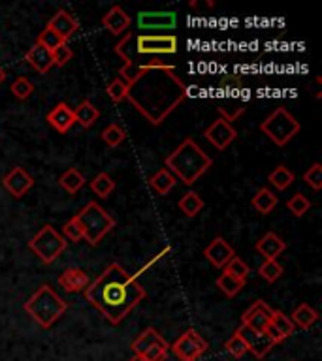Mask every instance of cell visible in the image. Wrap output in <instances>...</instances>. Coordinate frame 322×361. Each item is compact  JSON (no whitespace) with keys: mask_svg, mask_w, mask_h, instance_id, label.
Segmentation results:
<instances>
[{"mask_svg":"<svg viewBox=\"0 0 322 361\" xmlns=\"http://www.w3.org/2000/svg\"><path fill=\"white\" fill-rule=\"evenodd\" d=\"M177 25L175 12H140L138 27L141 30H172Z\"/></svg>","mask_w":322,"mask_h":361,"instance_id":"13","label":"cell"},{"mask_svg":"<svg viewBox=\"0 0 322 361\" xmlns=\"http://www.w3.org/2000/svg\"><path fill=\"white\" fill-rule=\"evenodd\" d=\"M260 130L262 134L268 136V140L274 141L277 147H285L294 136H298V132L302 130V124L285 107H277L268 119L262 120Z\"/></svg>","mask_w":322,"mask_h":361,"instance_id":"6","label":"cell"},{"mask_svg":"<svg viewBox=\"0 0 322 361\" xmlns=\"http://www.w3.org/2000/svg\"><path fill=\"white\" fill-rule=\"evenodd\" d=\"M247 109V106H245V102L242 100H224L219 106V113H221V119H224L226 122H234V120H238L240 117L243 115V111Z\"/></svg>","mask_w":322,"mask_h":361,"instance_id":"29","label":"cell"},{"mask_svg":"<svg viewBox=\"0 0 322 361\" xmlns=\"http://www.w3.org/2000/svg\"><path fill=\"white\" fill-rule=\"evenodd\" d=\"M38 44H42L44 47H47L49 51H53V49H57V47L61 46V44H64V41H62L61 38L53 33V30L46 28V30L38 36Z\"/></svg>","mask_w":322,"mask_h":361,"instance_id":"44","label":"cell"},{"mask_svg":"<svg viewBox=\"0 0 322 361\" xmlns=\"http://www.w3.org/2000/svg\"><path fill=\"white\" fill-rule=\"evenodd\" d=\"M75 221L80 222L81 230H83V239L87 241L91 247H96L104 239V235L115 228L114 216L107 214L96 201H89L87 205L75 214Z\"/></svg>","mask_w":322,"mask_h":361,"instance_id":"5","label":"cell"},{"mask_svg":"<svg viewBox=\"0 0 322 361\" xmlns=\"http://www.w3.org/2000/svg\"><path fill=\"white\" fill-rule=\"evenodd\" d=\"M128 361H145V360H141V358H138V355H134V358H130Z\"/></svg>","mask_w":322,"mask_h":361,"instance_id":"48","label":"cell"},{"mask_svg":"<svg viewBox=\"0 0 322 361\" xmlns=\"http://www.w3.org/2000/svg\"><path fill=\"white\" fill-rule=\"evenodd\" d=\"M59 185H61L62 190H66L68 194H78L81 188L85 187V177H83V174H80L75 167H70V169H66V172L61 175Z\"/></svg>","mask_w":322,"mask_h":361,"instance_id":"27","label":"cell"},{"mask_svg":"<svg viewBox=\"0 0 322 361\" xmlns=\"http://www.w3.org/2000/svg\"><path fill=\"white\" fill-rule=\"evenodd\" d=\"M98 119H100V109L94 106L91 100H83L80 106L74 109L75 124H80V127L85 128V130L93 127Z\"/></svg>","mask_w":322,"mask_h":361,"instance_id":"23","label":"cell"},{"mask_svg":"<svg viewBox=\"0 0 322 361\" xmlns=\"http://www.w3.org/2000/svg\"><path fill=\"white\" fill-rule=\"evenodd\" d=\"M224 348H226V352H229L232 358H235V360H240V358H243V355L249 352L247 344L242 341V337L238 333H234L230 337L229 341H226V344H224Z\"/></svg>","mask_w":322,"mask_h":361,"instance_id":"40","label":"cell"},{"mask_svg":"<svg viewBox=\"0 0 322 361\" xmlns=\"http://www.w3.org/2000/svg\"><path fill=\"white\" fill-rule=\"evenodd\" d=\"M28 248L44 263H53L66 250V239L53 226H44L33 239L28 241Z\"/></svg>","mask_w":322,"mask_h":361,"instance_id":"7","label":"cell"},{"mask_svg":"<svg viewBox=\"0 0 322 361\" xmlns=\"http://www.w3.org/2000/svg\"><path fill=\"white\" fill-rule=\"evenodd\" d=\"M170 348L179 361H198L208 352L209 344L196 329H187Z\"/></svg>","mask_w":322,"mask_h":361,"instance_id":"8","label":"cell"},{"mask_svg":"<svg viewBox=\"0 0 322 361\" xmlns=\"http://www.w3.org/2000/svg\"><path fill=\"white\" fill-rule=\"evenodd\" d=\"M145 295L143 286L119 263L107 266L100 277L85 288L89 303L114 326H119Z\"/></svg>","mask_w":322,"mask_h":361,"instance_id":"2","label":"cell"},{"mask_svg":"<svg viewBox=\"0 0 322 361\" xmlns=\"http://www.w3.org/2000/svg\"><path fill=\"white\" fill-rule=\"evenodd\" d=\"M168 252H170V247H164V248H162V250H161V252H159V254H154L153 258H151V260H149L147 263H145V266H143V268L138 269V271H136V273L132 275V277H134V279H138V277H140V275H143V273H145V271H147V269L153 268L154 263H159V261H161L162 258H164V256L168 254Z\"/></svg>","mask_w":322,"mask_h":361,"instance_id":"46","label":"cell"},{"mask_svg":"<svg viewBox=\"0 0 322 361\" xmlns=\"http://www.w3.org/2000/svg\"><path fill=\"white\" fill-rule=\"evenodd\" d=\"M91 284L89 275L80 268H68L59 275V286L68 294H78Z\"/></svg>","mask_w":322,"mask_h":361,"instance_id":"17","label":"cell"},{"mask_svg":"<svg viewBox=\"0 0 322 361\" xmlns=\"http://www.w3.org/2000/svg\"><path fill=\"white\" fill-rule=\"evenodd\" d=\"M235 333L242 337V341L247 344L249 352H253L258 360H262L264 355H268L269 350H271L274 346H277L276 342L271 341V337H269L266 331L258 333V331L251 329L249 326H243V324L240 326V328H238Z\"/></svg>","mask_w":322,"mask_h":361,"instance_id":"10","label":"cell"},{"mask_svg":"<svg viewBox=\"0 0 322 361\" xmlns=\"http://www.w3.org/2000/svg\"><path fill=\"white\" fill-rule=\"evenodd\" d=\"M211 156L204 153L193 138L181 141V145L166 156V169L187 187L195 185L211 167Z\"/></svg>","mask_w":322,"mask_h":361,"instance_id":"3","label":"cell"},{"mask_svg":"<svg viewBox=\"0 0 322 361\" xmlns=\"http://www.w3.org/2000/svg\"><path fill=\"white\" fill-rule=\"evenodd\" d=\"M219 87H221L222 91H240V89L243 87L242 77H240V75H224L221 80V83H219Z\"/></svg>","mask_w":322,"mask_h":361,"instance_id":"45","label":"cell"},{"mask_svg":"<svg viewBox=\"0 0 322 361\" xmlns=\"http://www.w3.org/2000/svg\"><path fill=\"white\" fill-rule=\"evenodd\" d=\"M127 98L153 127H159L187 98V85L174 66L149 70L128 85Z\"/></svg>","mask_w":322,"mask_h":361,"instance_id":"1","label":"cell"},{"mask_svg":"<svg viewBox=\"0 0 322 361\" xmlns=\"http://www.w3.org/2000/svg\"><path fill=\"white\" fill-rule=\"evenodd\" d=\"M62 234H64V239L74 241V243H80V241L83 239V230H81L80 222L75 221V216H72V219L62 226Z\"/></svg>","mask_w":322,"mask_h":361,"instance_id":"42","label":"cell"},{"mask_svg":"<svg viewBox=\"0 0 322 361\" xmlns=\"http://www.w3.org/2000/svg\"><path fill=\"white\" fill-rule=\"evenodd\" d=\"M204 256L208 258L209 263L215 266V268H224L235 256V250L222 237H215L206 247V250H204Z\"/></svg>","mask_w":322,"mask_h":361,"instance_id":"16","label":"cell"},{"mask_svg":"<svg viewBox=\"0 0 322 361\" xmlns=\"http://www.w3.org/2000/svg\"><path fill=\"white\" fill-rule=\"evenodd\" d=\"M316 320H319V313H316L313 307H309L307 303L298 305V307L294 308V313H292V324L302 329L313 328L316 324Z\"/></svg>","mask_w":322,"mask_h":361,"instance_id":"26","label":"cell"},{"mask_svg":"<svg viewBox=\"0 0 322 361\" xmlns=\"http://www.w3.org/2000/svg\"><path fill=\"white\" fill-rule=\"evenodd\" d=\"M177 51V38L172 34L153 36L141 34L136 38V53L140 55H174Z\"/></svg>","mask_w":322,"mask_h":361,"instance_id":"9","label":"cell"},{"mask_svg":"<svg viewBox=\"0 0 322 361\" xmlns=\"http://www.w3.org/2000/svg\"><path fill=\"white\" fill-rule=\"evenodd\" d=\"M102 140H104V143H106L107 147H119L123 141H125V138H127V134H125V130H123L117 122H111L109 127H106L104 130H102Z\"/></svg>","mask_w":322,"mask_h":361,"instance_id":"33","label":"cell"},{"mask_svg":"<svg viewBox=\"0 0 322 361\" xmlns=\"http://www.w3.org/2000/svg\"><path fill=\"white\" fill-rule=\"evenodd\" d=\"M130 23H132L130 15H128L121 6H114L104 17H102V27L106 28V30H109L111 34H117V36L127 33Z\"/></svg>","mask_w":322,"mask_h":361,"instance_id":"20","label":"cell"},{"mask_svg":"<svg viewBox=\"0 0 322 361\" xmlns=\"http://www.w3.org/2000/svg\"><path fill=\"white\" fill-rule=\"evenodd\" d=\"M161 344H168V342H166V339H164L156 329L147 328L143 329V331L136 337L134 341H132V344H130V348H132L134 355H140L141 358L147 350H151L153 346H161Z\"/></svg>","mask_w":322,"mask_h":361,"instance_id":"22","label":"cell"},{"mask_svg":"<svg viewBox=\"0 0 322 361\" xmlns=\"http://www.w3.org/2000/svg\"><path fill=\"white\" fill-rule=\"evenodd\" d=\"M25 60H27L28 66L34 68L38 74H47L51 70V66H55L51 51L42 46V44H38V41L25 53Z\"/></svg>","mask_w":322,"mask_h":361,"instance_id":"18","label":"cell"},{"mask_svg":"<svg viewBox=\"0 0 322 361\" xmlns=\"http://www.w3.org/2000/svg\"><path fill=\"white\" fill-rule=\"evenodd\" d=\"M204 136H206V140H208L217 151H224L232 141H235L238 130L224 119H217L206 128Z\"/></svg>","mask_w":322,"mask_h":361,"instance_id":"11","label":"cell"},{"mask_svg":"<svg viewBox=\"0 0 322 361\" xmlns=\"http://www.w3.org/2000/svg\"><path fill=\"white\" fill-rule=\"evenodd\" d=\"M4 80H6V72H4V68L0 66V83H2Z\"/></svg>","mask_w":322,"mask_h":361,"instance_id":"47","label":"cell"},{"mask_svg":"<svg viewBox=\"0 0 322 361\" xmlns=\"http://www.w3.org/2000/svg\"><path fill=\"white\" fill-rule=\"evenodd\" d=\"M204 200H202L200 196L196 194L195 190H188L187 194L181 196V200H179V209L183 211V214L185 216H188V219H193V216H196V214L200 213L202 209H204Z\"/></svg>","mask_w":322,"mask_h":361,"instance_id":"28","label":"cell"},{"mask_svg":"<svg viewBox=\"0 0 322 361\" xmlns=\"http://www.w3.org/2000/svg\"><path fill=\"white\" fill-rule=\"evenodd\" d=\"M217 286L221 288V292L224 295H229V297H234V295H238L240 292H242V288L245 286V282L238 281V279H234V277H230L226 271L217 279Z\"/></svg>","mask_w":322,"mask_h":361,"instance_id":"34","label":"cell"},{"mask_svg":"<svg viewBox=\"0 0 322 361\" xmlns=\"http://www.w3.org/2000/svg\"><path fill=\"white\" fill-rule=\"evenodd\" d=\"M294 174L290 172L287 166H277L271 174H269L268 180L271 183V187H276L277 190H287V188L294 183Z\"/></svg>","mask_w":322,"mask_h":361,"instance_id":"30","label":"cell"},{"mask_svg":"<svg viewBox=\"0 0 322 361\" xmlns=\"http://www.w3.org/2000/svg\"><path fill=\"white\" fill-rule=\"evenodd\" d=\"M303 180L307 183L313 190H321L322 188V166L319 162H315L313 166L309 167L307 172L303 174Z\"/></svg>","mask_w":322,"mask_h":361,"instance_id":"41","label":"cell"},{"mask_svg":"<svg viewBox=\"0 0 322 361\" xmlns=\"http://www.w3.org/2000/svg\"><path fill=\"white\" fill-rule=\"evenodd\" d=\"M269 326H271L274 329H277V331H279L285 339L290 337V335L296 331V326L292 324V320H290L289 316L285 315V313H281V311H274L271 320H269Z\"/></svg>","mask_w":322,"mask_h":361,"instance_id":"32","label":"cell"},{"mask_svg":"<svg viewBox=\"0 0 322 361\" xmlns=\"http://www.w3.org/2000/svg\"><path fill=\"white\" fill-rule=\"evenodd\" d=\"M46 28L53 30V33L57 34L64 44H66V41L74 36L75 30L80 28V23H78V19H75L70 12H66V10H59L51 19L47 21Z\"/></svg>","mask_w":322,"mask_h":361,"instance_id":"15","label":"cell"},{"mask_svg":"<svg viewBox=\"0 0 322 361\" xmlns=\"http://www.w3.org/2000/svg\"><path fill=\"white\" fill-rule=\"evenodd\" d=\"M287 207H289L290 213L300 219V216H303V214L311 209V201H309L302 192H298V194H294L289 201H287Z\"/></svg>","mask_w":322,"mask_h":361,"instance_id":"37","label":"cell"},{"mask_svg":"<svg viewBox=\"0 0 322 361\" xmlns=\"http://www.w3.org/2000/svg\"><path fill=\"white\" fill-rule=\"evenodd\" d=\"M106 93H107V96L111 98V102L119 104V102H123L125 98H127L128 85L125 83V81H121L119 77H117V80H114L111 83H109V85H107Z\"/></svg>","mask_w":322,"mask_h":361,"instance_id":"38","label":"cell"},{"mask_svg":"<svg viewBox=\"0 0 322 361\" xmlns=\"http://www.w3.org/2000/svg\"><path fill=\"white\" fill-rule=\"evenodd\" d=\"M10 91H12V94H14L17 100H27L28 96L33 94L34 85L27 80V77H17V80L12 83Z\"/></svg>","mask_w":322,"mask_h":361,"instance_id":"39","label":"cell"},{"mask_svg":"<svg viewBox=\"0 0 322 361\" xmlns=\"http://www.w3.org/2000/svg\"><path fill=\"white\" fill-rule=\"evenodd\" d=\"M51 55H53L55 66H66L68 62L72 60V57H74V51H72L66 44H61V46L57 47V49L51 51Z\"/></svg>","mask_w":322,"mask_h":361,"instance_id":"43","label":"cell"},{"mask_svg":"<svg viewBox=\"0 0 322 361\" xmlns=\"http://www.w3.org/2000/svg\"><path fill=\"white\" fill-rule=\"evenodd\" d=\"M2 185L6 188L10 194L14 196V198H21V196H25L34 187V179L30 177L27 169H23V167L15 166L10 174L4 175V179H2Z\"/></svg>","mask_w":322,"mask_h":361,"instance_id":"14","label":"cell"},{"mask_svg":"<svg viewBox=\"0 0 322 361\" xmlns=\"http://www.w3.org/2000/svg\"><path fill=\"white\" fill-rule=\"evenodd\" d=\"M89 187H91V190H93L98 198H107V196L115 190V180L111 179L109 175L102 172V174L96 175V177L89 183Z\"/></svg>","mask_w":322,"mask_h":361,"instance_id":"31","label":"cell"},{"mask_svg":"<svg viewBox=\"0 0 322 361\" xmlns=\"http://www.w3.org/2000/svg\"><path fill=\"white\" fill-rule=\"evenodd\" d=\"M25 311L34 322H38L42 328L49 329L55 322L59 320L68 311V303L62 299L61 295L55 292L53 288L40 286L36 294L30 295V299L25 303Z\"/></svg>","mask_w":322,"mask_h":361,"instance_id":"4","label":"cell"},{"mask_svg":"<svg viewBox=\"0 0 322 361\" xmlns=\"http://www.w3.org/2000/svg\"><path fill=\"white\" fill-rule=\"evenodd\" d=\"M283 271H285V269H283V266L277 260H266L260 268H258V275H260L264 281L268 282H276L277 279H281Z\"/></svg>","mask_w":322,"mask_h":361,"instance_id":"35","label":"cell"},{"mask_svg":"<svg viewBox=\"0 0 322 361\" xmlns=\"http://www.w3.org/2000/svg\"><path fill=\"white\" fill-rule=\"evenodd\" d=\"M279 198L276 192H271L269 188H260L255 196H253V207L262 214H269L277 207Z\"/></svg>","mask_w":322,"mask_h":361,"instance_id":"25","label":"cell"},{"mask_svg":"<svg viewBox=\"0 0 322 361\" xmlns=\"http://www.w3.org/2000/svg\"><path fill=\"white\" fill-rule=\"evenodd\" d=\"M271 315H274V308L269 307L266 301H255V303L243 313L242 324L243 326H249L251 329H255L258 333H262V331H266V328L269 326Z\"/></svg>","mask_w":322,"mask_h":361,"instance_id":"12","label":"cell"},{"mask_svg":"<svg viewBox=\"0 0 322 361\" xmlns=\"http://www.w3.org/2000/svg\"><path fill=\"white\" fill-rule=\"evenodd\" d=\"M175 183H177V179L174 177V174L164 167V169H159V172L149 179V187L153 188L159 196H166L170 190L175 187Z\"/></svg>","mask_w":322,"mask_h":361,"instance_id":"24","label":"cell"},{"mask_svg":"<svg viewBox=\"0 0 322 361\" xmlns=\"http://www.w3.org/2000/svg\"><path fill=\"white\" fill-rule=\"evenodd\" d=\"M256 252L262 254L266 260H277V256H281L287 248V243L274 232H268L260 241H256Z\"/></svg>","mask_w":322,"mask_h":361,"instance_id":"21","label":"cell"},{"mask_svg":"<svg viewBox=\"0 0 322 361\" xmlns=\"http://www.w3.org/2000/svg\"><path fill=\"white\" fill-rule=\"evenodd\" d=\"M224 271L230 275V277H234V279H238V281L245 282L247 281L249 277V266L245 263V261L242 260V258H238V256H234L232 260L224 266Z\"/></svg>","mask_w":322,"mask_h":361,"instance_id":"36","label":"cell"},{"mask_svg":"<svg viewBox=\"0 0 322 361\" xmlns=\"http://www.w3.org/2000/svg\"><path fill=\"white\" fill-rule=\"evenodd\" d=\"M47 122L59 132V134H66L70 132V128L74 127V109H70V106H66L64 102L57 104V106L47 113Z\"/></svg>","mask_w":322,"mask_h":361,"instance_id":"19","label":"cell"}]
</instances>
